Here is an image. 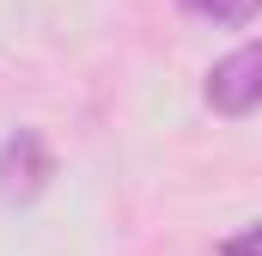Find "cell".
<instances>
[{
  "label": "cell",
  "mask_w": 262,
  "mask_h": 256,
  "mask_svg": "<svg viewBox=\"0 0 262 256\" xmlns=\"http://www.w3.org/2000/svg\"><path fill=\"white\" fill-rule=\"evenodd\" d=\"M201 98H207V110L226 116V122H238V116L262 110V37L238 43V49H226L220 61L207 67Z\"/></svg>",
  "instance_id": "obj_1"
},
{
  "label": "cell",
  "mask_w": 262,
  "mask_h": 256,
  "mask_svg": "<svg viewBox=\"0 0 262 256\" xmlns=\"http://www.w3.org/2000/svg\"><path fill=\"white\" fill-rule=\"evenodd\" d=\"M55 183V153L37 128H12L0 140V201L6 207H31L37 195Z\"/></svg>",
  "instance_id": "obj_2"
},
{
  "label": "cell",
  "mask_w": 262,
  "mask_h": 256,
  "mask_svg": "<svg viewBox=\"0 0 262 256\" xmlns=\"http://www.w3.org/2000/svg\"><path fill=\"white\" fill-rule=\"evenodd\" d=\"M177 6L201 25H220V31H244L262 18V0H177Z\"/></svg>",
  "instance_id": "obj_3"
},
{
  "label": "cell",
  "mask_w": 262,
  "mask_h": 256,
  "mask_svg": "<svg viewBox=\"0 0 262 256\" xmlns=\"http://www.w3.org/2000/svg\"><path fill=\"white\" fill-rule=\"evenodd\" d=\"M220 256H262V220L244 226V232H232V238L220 244Z\"/></svg>",
  "instance_id": "obj_4"
}]
</instances>
